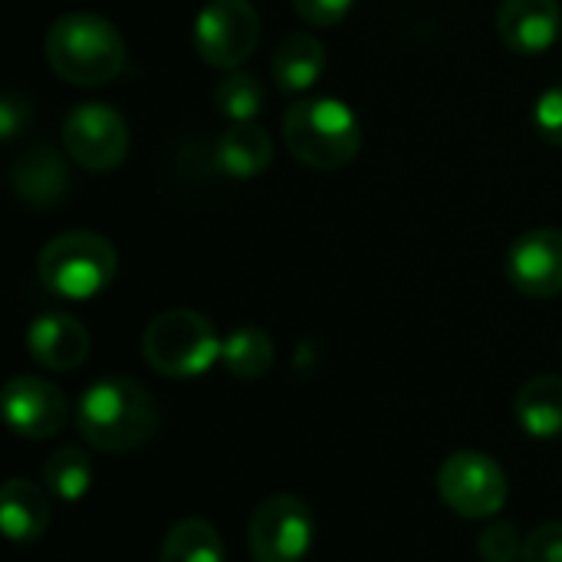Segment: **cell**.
<instances>
[{
  "label": "cell",
  "instance_id": "1",
  "mask_svg": "<svg viewBox=\"0 0 562 562\" xmlns=\"http://www.w3.org/2000/svg\"><path fill=\"white\" fill-rule=\"evenodd\" d=\"M76 428L82 441L105 454L145 448L158 431V405L135 379H99L79 395Z\"/></svg>",
  "mask_w": 562,
  "mask_h": 562
},
{
  "label": "cell",
  "instance_id": "2",
  "mask_svg": "<svg viewBox=\"0 0 562 562\" xmlns=\"http://www.w3.org/2000/svg\"><path fill=\"white\" fill-rule=\"evenodd\" d=\"M43 53L49 69L72 86H105L125 69L122 33L95 13L59 16L43 40Z\"/></svg>",
  "mask_w": 562,
  "mask_h": 562
},
{
  "label": "cell",
  "instance_id": "3",
  "mask_svg": "<svg viewBox=\"0 0 562 562\" xmlns=\"http://www.w3.org/2000/svg\"><path fill=\"white\" fill-rule=\"evenodd\" d=\"M283 142L300 165L336 171L359 155L362 125L356 112L339 99H300L283 112Z\"/></svg>",
  "mask_w": 562,
  "mask_h": 562
},
{
  "label": "cell",
  "instance_id": "4",
  "mask_svg": "<svg viewBox=\"0 0 562 562\" xmlns=\"http://www.w3.org/2000/svg\"><path fill=\"white\" fill-rule=\"evenodd\" d=\"M115 247L95 231H66L53 237L36 260L40 283L63 300H92L115 277Z\"/></svg>",
  "mask_w": 562,
  "mask_h": 562
},
{
  "label": "cell",
  "instance_id": "5",
  "mask_svg": "<svg viewBox=\"0 0 562 562\" xmlns=\"http://www.w3.org/2000/svg\"><path fill=\"white\" fill-rule=\"evenodd\" d=\"M221 346L224 339H217L211 319L184 306L158 313L142 336V356L148 369L165 379L204 375L221 359Z\"/></svg>",
  "mask_w": 562,
  "mask_h": 562
},
{
  "label": "cell",
  "instance_id": "6",
  "mask_svg": "<svg viewBox=\"0 0 562 562\" xmlns=\"http://www.w3.org/2000/svg\"><path fill=\"white\" fill-rule=\"evenodd\" d=\"M441 501L464 520H487L507 504L504 468L481 451H454L438 468Z\"/></svg>",
  "mask_w": 562,
  "mask_h": 562
},
{
  "label": "cell",
  "instance_id": "7",
  "mask_svg": "<svg viewBox=\"0 0 562 562\" xmlns=\"http://www.w3.org/2000/svg\"><path fill=\"white\" fill-rule=\"evenodd\" d=\"M313 537H316L313 510L293 494L267 497L250 517L254 562H303L313 550Z\"/></svg>",
  "mask_w": 562,
  "mask_h": 562
},
{
  "label": "cell",
  "instance_id": "8",
  "mask_svg": "<svg viewBox=\"0 0 562 562\" xmlns=\"http://www.w3.org/2000/svg\"><path fill=\"white\" fill-rule=\"evenodd\" d=\"M260 40V16L247 0H211L194 20V49L214 69H237Z\"/></svg>",
  "mask_w": 562,
  "mask_h": 562
},
{
  "label": "cell",
  "instance_id": "9",
  "mask_svg": "<svg viewBox=\"0 0 562 562\" xmlns=\"http://www.w3.org/2000/svg\"><path fill=\"white\" fill-rule=\"evenodd\" d=\"M128 125L105 102H82L63 122V148L86 171H112L128 155Z\"/></svg>",
  "mask_w": 562,
  "mask_h": 562
},
{
  "label": "cell",
  "instance_id": "10",
  "mask_svg": "<svg viewBox=\"0 0 562 562\" xmlns=\"http://www.w3.org/2000/svg\"><path fill=\"white\" fill-rule=\"evenodd\" d=\"M66 395L36 375H16L3 385V415L13 435L26 441H46L66 425Z\"/></svg>",
  "mask_w": 562,
  "mask_h": 562
},
{
  "label": "cell",
  "instance_id": "11",
  "mask_svg": "<svg viewBox=\"0 0 562 562\" xmlns=\"http://www.w3.org/2000/svg\"><path fill=\"white\" fill-rule=\"evenodd\" d=\"M507 280L530 300H550L562 293V231L537 227L514 240L507 254Z\"/></svg>",
  "mask_w": 562,
  "mask_h": 562
},
{
  "label": "cell",
  "instance_id": "12",
  "mask_svg": "<svg viewBox=\"0 0 562 562\" xmlns=\"http://www.w3.org/2000/svg\"><path fill=\"white\" fill-rule=\"evenodd\" d=\"M26 352L53 372H72L89 356V333L69 313H43L26 326Z\"/></svg>",
  "mask_w": 562,
  "mask_h": 562
},
{
  "label": "cell",
  "instance_id": "13",
  "mask_svg": "<svg viewBox=\"0 0 562 562\" xmlns=\"http://www.w3.org/2000/svg\"><path fill=\"white\" fill-rule=\"evenodd\" d=\"M497 33L507 49L537 56L553 46L560 33L557 0H504L497 10Z\"/></svg>",
  "mask_w": 562,
  "mask_h": 562
},
{
  "label": "cell",
  "instance_id": "14",
  "mask_svg": "<svg viewBox=\"0 0 562 562\" xmlns=\"http://www.w3.org/2000/svg\"><path fill=\"white\" fill-rule=\"evenodd\" d=\"M10 181H13V191L20 201H26L33 207H49V204H59L66 198L69 168L56 148L33 145L13 161Z\"/></svg>",
  "mask_w": 562,
  "mask_h": 562
},
{
  "label": "cell",
  "instance_id": "15",
  "mask_svg": "<svg viewBox=\"0 0 562 562\" xmlns=\"http://www.w3.org/2000/svg\"><path fill=\"white\" fill-rule=\"evenodd\" d=\"M0 524L10 543L26 547L36 543L46 527H49V501L46 494L23 481V477H10L3 484V501H0Z\"/></svg>",
  "mask_w": 562,
  "mask_h": 562
},
{
  "label": "cell",
  "instance_id": "16",
  "mask_svg": "<svg viewBox=\"0 0 562 562\" xmlns=\"http://www.w3.org/2000/svg\"><path fill=\"white\" fill-rule=\"evenodd\" d=\"M326 69V49L313 33H290L277 43L270 72L280 92H306Z\"/></svg>",
  "mask_w": 562,
  "mask_h": 562
},
{
  "label": "cell",
  "instance_id": "17",
  "mask_svg": "<svg viewBox=\"0 0 562 562\" xmlns=\"http://www.w3.org/2000/svg\"><path fill=\"white\" fill-rule=\"evenodd\" d=\"M517 425L537 438L550 441L562 435V379L560 375H537L530 379L514 402Z\"/></svg>",
  "mask_w": 562,
  "mask_h": 562
},
{
  "label": "cell",
  "instance_id": "18",
  "mask_svg": "<svg viewBox=\"0 0 562 562\" xmlns=\"http://www.w3.org/2000/svg\"><path fill=\"white\" fill-rule=\"evenodd\" d=\"M217 168L231 178H254L273 161L270 135L254 122H234L214 148Z\"/></svg>",
  "mask_w": 562,
  "mask_h": 562
},
{
  "label": "cell",
  "instance_id": "19",
  "mask_svg": "<svg viewBox=\"0 0 562 562\" xmlns=\"http://www.w3.org/2000/svg\"><path fill=\"white\" fill-rule=\"evenodd\" d=\"M158 562H227V550L214 524L184 517L168 530Z\"/></svg>",
  "mask_w": 562,
  "mask_h": 562
},
{
  "label": "cell",
  "instance_id": "20",
  "mask_svg": "<svg viewBox=\"0 0 562 562\" xmlns=\"http://www.w3.org/2000/svg\"><path fill=\"white\" fill-rule=\"evenodd\" d=\"M273 359H277V349H273V339L257 329V326H240L234 329L224 346H221V362L224 369L240 379V382H254L260 375H267L273 369Z\"/></svg>",
  "mask_w": 562,
  "mask_h": 562
},
{
  "label": "cell",
  "instance_id": "21",
  "mask_svg": "<svg viewBox=\"0 0 562 562\" xmlns=\"http://www.w3.org/2000/svg\"><path fill=\"white\" fill-rule=\"evenodd\" d=\"M43 484L49 487L53 497L76 504L89 494L92 487V461L79 448H59L43 468Z\"/></svg>",
  "mask_w": 562,
  "mask_h": 562
},
{
  "label": "cell",
  "instance_id": "22",
  "mask_svg": "<svg viewBox=\"0 0 562 562\" xmlns=\"http://www.w3.org/2000/svg\"><path fill=\"white\" fill-rule=\"evenodd\" d=\"M214 105L231 122H250L263 109V86L257 82V76L231 69L214 89Z\"/></svg>",
  "mask_w": 562,
  "mask_h": 562
},
{
  "label": "cell",
  "instance_id": "23",
  "mask_svg": "<svg viewBox=\"0 0 562 562\" xmlns=\"http://www.w3.org/2000/svg\"><path fill=\"white\" fill-rule=\"evenodd\" d=\"M477 557L484 562H517L524 557V537L514 524H494L477 540Z\"/></svg>",
  "mask_w": 562,
  "mask_h": 562
},
{
  "label": "cell",
  "instance_id": "24",
  "mask_svg": "<svg viewBox=\"0 0 562 562\" xmlns=\"http://www.w3.org/2000/svg\"><path fill=\"white\" fill-rule=\"evenodd\" d=\"M520 562H562V524H543L524 540Z\"/></svg>",
  "mask_w": 562,
  "mask_h": 562
},
{
  "label": "cell",
  "instance_id": "25",
  "mask_svg": "<svg viewBox=\"0 0 562 562\" xmlns=\"http://www.w3.org/2000/svg\"><path fill=\"white\" fill-rule=\"evenodd\" d=\"M533 119H537V132L550 145H562V86H553L540 95Z\"/></svg>",
  "mask_w": 562,
  "mask_h": 562
},
{
  "label": "cell",
  "instance_id": "26",
  "mask_svg": "<svg viewBox=\"0 0 562 562\" xmlns=\"http://www.w3.org/2000/svg\"><path fill=\"white\" fill-rule=\"evenodd\" d=\"M356 0H293L296 13L313 26H336Z\"/></svg>",
  "mask_w": 562,
  "mask_h": 562
},
{
  "label": "cell",
  "instance_id": "27",
  "mask_svg": "<svg viewBox=\"0 0 562 562\" xmlns=\"http://www.w3.org/2000/svg\"><path fill=\"white\" fill-rule=\"evenodd\" d=\"M30 122V102L20 95H3L0 99V138H16V132Z\"/></svg>",
  "mask_w": 562,
  "mask_h": 562
}]
</instances>
